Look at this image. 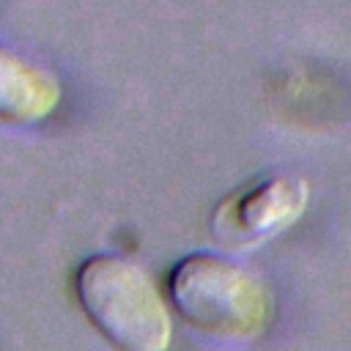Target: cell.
<instances>
[{"label": "cell", "instance_id": "obj_1", "mask_svg": "<svg viewBox=\"0 0 351 351\" xmlns=\"http://www.w3.org/2000/svg\"><path fill=\"white\" fill-rule=\"evenodd\" d=\"M167 299L203 335L219 340L258 337L274 310L269 285L247 266L219 252H189L167 274Z\"/></svg>", "mask_w": 351, "mask_h": 351}, {"label": "cell", "instance_id": "obj_2", "mask_svg": "<svg viewBox=\"0 0 351 351\" xmlns=\"http://www.w3.org/2000/svg\"><path fill=\"white\" fill-rule=\"evenodd\" d=\"M74 293L88 321L118 351H167L173 321L151 274L132 258L99 252L74 271Z\"/></svg>", "mask_w": 351, "mask_h": 351}, {"label": "cell", "instance_id": "obj_3", "mask_svg": "<svg viewBox=\"0 0 351 351\" xmlns=\"http://www.w3.org/2000/svg\"><path fill=\"white\" fill-rule=\"evenodd\" d=\"M307 178L274 173L222 197L208 217V233L219 247L236 252L255 250L293 228L307 211Z\"/></svg>", "mask_w": 351, "mask_h": 351}, {"label": "cell", "instance_id": "obj_4", "mask_svg": "<svg viewBox=\"0 0 351 351\" xmlns=\"http://www.w3.org/2000/svg\"><path fill=\"white\" fill-rule=\"evenodd\" d=\"M63 99L55 71L0 44V121L30 126L49 118Z\"/></svg>", "mask_w": 351, "mask_h": 351}]
</instances>
